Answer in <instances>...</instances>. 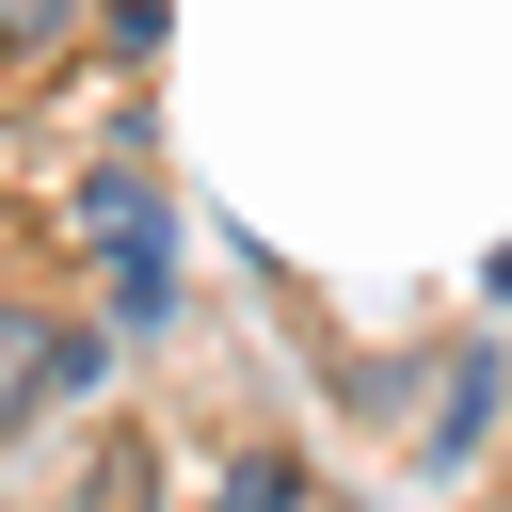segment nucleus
<instances>
[{
  "instance_id": "nucleus-5",
  "label": "nucleus",
  "mask_w": 512,
  "mask_h": 512,
  "mask_svg": "<svg viewBox=\"0 0 512 512\" xmlns=\"http://www.w3.org/2000/svg\"><path fill=\"white\" fill-rule=\"evenodd\" d=\"M496 288H512V256H496Z\"/></svg>"
},
{
  "instance_id": "nucleus-1",
  "label": "nucleus",
  "mask_w": 512,
  "mask_h": 512,
  "mask_svg": "<svg viewBox=\"0 0 512 512\" xmlns=\"http://www.w3.org/2000/svg\"><path fill=\"white\" fill-rule=\"evenodd\" d=\"M80 240L112 256V304H128V320H144V304L176 288V240H160V192H144L128 160H96V176H80Z\"/></svg>"
},
{
  "instance_id": "nucleus-3",
  "label": "nucleus",
  "mask_w": 512,
  "mask_h": 512,
  "mask_svg": "<svg viewBox=\"0 0 512 512\" xmlns=\"http://www.w3.org/2000/svg\"><path fill=\"white\" fill-rule=\"evenodd\" d=\"M224 512H320V496H304L288 448H240V464H224Z\"/></svg>"
},
{
  "instance_id": "nucleus-4",
  "label": "nucleus",
  "mask_w": 512,
  "mask_h": 512,
  "mask_svg": "<svg viewBox=\"0 0 512 512\" xmlns=\"http://www.w3.org/2000/svg\"><path fill=\"white\" fill-rule=\"evenodd\" d=\"M64 32H80V0H0V48H16V64H32V48H64Z\"/></svg>"
},
{
  "instance_id": "nucleus-2",
  "label": "nucleus",
  "mask_w": 512,
  "mask_h": 512,
  "mask_svg": "<svg viewBox=\"0 0 512 512\" xmlns=\"http://www.w3.org/2000/svg\"><path fill=\"white\" fill-rule=\"evenodd\" d=\"M64 384H96V336H64L48 304H0V432H32Z\"/></svg>"
}]
</instances>
